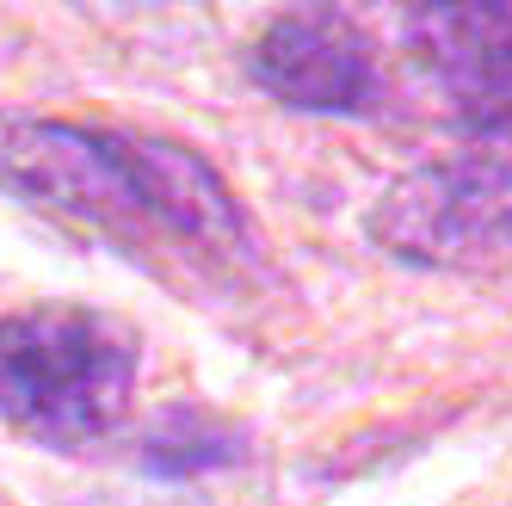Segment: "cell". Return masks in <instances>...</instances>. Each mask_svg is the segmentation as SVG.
I'll return each instance as SVG.
<instances>
[{
  "instance_id": "6",
  "label": "cell",
  "mask_w": 512,
  "mask_h": 506,
  "mask_svg": "<svg viewBox=\"0 0 512 506\" xmlns=\"http://www.w3.org/2000/svg\"><path fill=\"white\" fill-rule=\"evenodd\" d=\"M247 451V439L229 426V420H216L204 408H167L155 426H149V439H142V457H149L155 469H173V476H192V469H216V463H235Z\"/></svg>"
},
{
  "instance_id": "4",
  "label": "cell",
  "mask_w": 512,
  "mask_h": 506,
  "mask_svg": "<svg viewBox=\"0 0 512 506\" xmlns=\"http://www.w3.org/2000/svg\"><path fill=\"white\" fill-rule=\"evenodd\" d=\"M247 75L290 112H377V44L340 7H290L247 44Z\"/></svg>"
},
{
  "instance_id": "3",
  "label": "cell",
  "mask_w": 512,
  "mask_h": 506,
  "mask_svg": "<svg viewBox=\"0 0 512 506\" xmlns=\"http://www.w3.org/2000/svg\"><path fill=\"white\" fill-rule=\"evenodd\" d=\"M371 241L426 272L506 278L512 272V161L457 155L414 167L371 204Z\"/></svg>"
},
{
  "instance_id": "5",
  "label": "cell",
  "mask_w": 512,
  "mask_h": 506,
  "mask_svg": "<svg viewBox=\"0 0 512 506\" xmlns=\"http://www.w3.org/2000/svg\"><path fill=\"white\" fill-rule=\"evenodd\" d=\"M401 31L469 136L512 130V7H414Z\"/></svg>"
},
{
  "instance_id": "2",
  "label": "cell",
  "mask_w": 512,
  "mask_h": 506,
  "mask_svg": "<svg viewBox=\"0 0 512 506\" xmlns=\"http://www.w3.org/2000/svg\"><path fill=\"white\" fill-rule=\"evenodd\" d=\"M142 340L124 315L31 303L0 315V420L50 451H87L130 414Z\"/></svg>"
},
{
  "instance_id": "1",
  "label": "cell",
  "mask_w": 512,
  "mask_h": 506,
  "mask_svg": "<svg viewBox=\"0 0 512 506\" xmlns=\"http://www.w3.org/2000/svg\"><path fill=\"white\" fill-rule=\"evenodd\" d=\"M0 186L31 210L81 216L112 235L149 229L210 260H260V229L229 179L167 136L75 118H0Z\"/></svg>"
}]
</instances>
